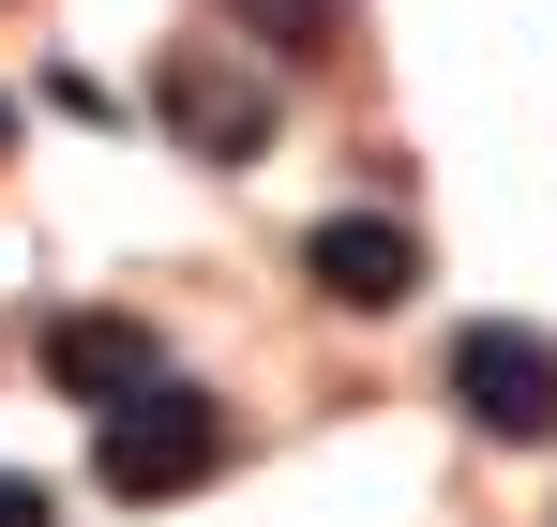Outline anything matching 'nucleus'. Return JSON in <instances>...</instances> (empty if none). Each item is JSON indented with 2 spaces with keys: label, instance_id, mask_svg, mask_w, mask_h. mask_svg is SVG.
I'll list each match as a JSON object with an SVG mask.
<instances>
[{
  "label": "nucleus",
  "instance_id": "2",
  "mask_svg": "<svg viewBox=\"0 0 557 527\" xmlns=\"http://www.w3.org/2000/svg\"><path fill=\"white\" fill-rule=\"evenodd\" d=\"M91 467H106V498H196L226 467V407L196 377H166V392H136V407L91 422Z\"/></svg>",
  "mask_w": 557,
  "mask_h": 527
},
{
  "label": "nucleus",
  "instance_id": "4",
  "mask_svg": "<svg viewBox=\"0 0 557 527\" xmlns=\"http://www.w3.org/2000/svg\"><path fill=\"white\" fill-rule=\"evenodd\" d=\"M301 286L347 302V317H392V302L422 286V226H392V211H317V226H301Z\"/></svg>",
  "mask_w": 557,
  "mask_h": 527
},
{
  "label": "nucleus",
  "instance_id": "7",
  "mask_svg": "<svg viewBox=\"0 0 557 527\" xmlns=\"http://www.w3.org/2000/svg\"><path fill=\"white\" fill-rule=\"evenodd\" d=\"M0 527H61V498H46L30 467H0Z\"/></svg>",
  "mask_w": 557,
  "mask_h": 527
},
{
  "label": "nucleus",
  "instance_id": "8",
  "mask_svg": "<svg viewBox=\"0 0 557 527\" xmlns=\"http://www.w3.org/2000/svg\"><path fill=\"white\" fill-rule=\"evenodd\" d=\"M0 151H15V106H0Z\"/></svg>",
  "mask_w": 557,
  "mask_h": 527
},
{
  "label": "nucleus",
  "instance_id": "6",
  "mask_svg": "<svg viewBox=\"0 0 557 527\" xmlns=\"http://www.w3.org/2000/svg\"><path fill=\"white\" fill-rule=\"evenodd\" d=\"M226 15H242L272 61H301V46H332V15H347V0H226Z\"/></svg>",
  "mask_w": 557,
  "mask_h": 527
},
{
  "label": "nucleus",
  "instance_id": "1",
  "mask_svg": "<svg viewBox=\"0 0 557 527\" xmlns=\"http://www.w3.org/2000/svg\"><path fill=\"white\" fill-rule=\"evenodd\" d=\"M437 392H453L467 438L543 452V438H557V332H528V317H467L453 361H437Z\"/></svg>",
  "mask_w": 557,
  "mask_h": 527
},
{
  "label": "nucleus",
  "instance_id": "3",
  "mask_svg": "<svg viewBox=\"0 0 557 527\" xmlns=\"http://www.w3.org/2000/svg\"><path fill=\"white\" fill-rule=\"evenodd\" d=\"M151 106H166V136H182L196 167H257L272 151V76L242 61V46H166V76H151Z\"/></svg>",
  "mask_w": 557,
  "mask_h": 527
},
{
  "label": "nucleus",
  "instance_id": "5",
  "mask_svg": "<svg viewBox=\"0 0 557 527\" xmlns=\"http://www.w3.org/2000/svg\"><path fill=\"white\" fill-rule=\"evenodd\" d=\"M166 377H182V361H166V332H151V317H46V392H61V407H136V392H166Z\"/></svg>",
  "mask_w": 557,
  "mask_h": 527
}]
</instances>
